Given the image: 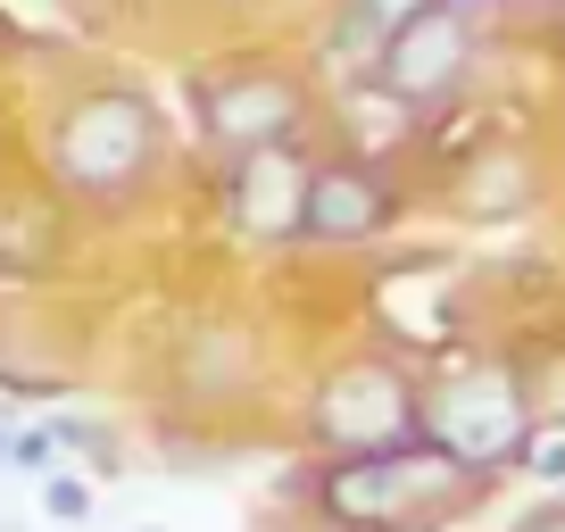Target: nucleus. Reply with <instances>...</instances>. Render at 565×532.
<instances>
[{
	"mask_svg": "<svg viewBox=\"0 0 565 532\" xmlns=\"http://www.w3.org/2000/svg\"><path fill=\"white\" fill-rule=\"evenodd\" d=\"M482 491H491V475L458 466L433 441L308 466V508H317V524H341V532H441L466 508H482Z\"/></svg>",
	"mask_w": 565,
	"mask_h": 532,
	"instance_id": "obj_1",
	"label": "nucleus"
},
{
	"mask_svg": "<svg viewBox=\"0 0 565 532\" xmlns=\"http://www.w3.org/2000/svg\"><path fill=\"white\" fill-rule=\"evenodd\" d=\"M532 433H541V408H532L524 366H508V358H458L441 383H424V441L491 482L524 475Z\"/></svg>",
	"mask_w": 565,
	"mask_h": 532,
	"instance_id": "obj_2",
	"label": "nucleus"
},
{
	"mask_svg": "<svg viewBox=\"0 0 565 532\" xmlns=\"http://www.w3.org/2000/svg\"><path fill=\"white\" fill-rule=\"evenodd\" d=\"M308 441L324 458H366V449L424 441V383L399 358H341L308 391Z\"/></svg>",
	"mask_w": 565,
	"mask_h": 532,
	"instance_id": "obj_3",
	"label": "nucleus"
},
{
	"mask_svg": "<svg viewBox=\"0 0 565 532\" xmlns=\"http://www.w3.org/2000/svg\"><path fill=\"white\" fill-rule=\"evenodd\" d=\"M475 58H482V0H407L383 25L374 84L399 92L407 108H441L466 92Z\"/></svg>",
	"mask_w": 565,
	"mask_h": 532,
	"instance_id": "obj_4",
	"label": "nucleus"
},
{
	"mask_svg": "<svg viewBox=\"0 0 565 532\" xmlns=\"http://www.w3.org/2000/svg\"><path fill=\"white\" fill-rule=\"evenodd\" d=\"M150 159H159V117L134 92H92V100H75L51 125V175L84 200L134 192L150 175Z\"/></svg>",
	"mask_w": 565,
	"mask_h": 532,
	"instance_id": "obj_5",
	"label": "nucleus"
},
{
	"mask_svg": "<svg viewBox=\"0 0 565 532\" xmlns=\"http://www.w3.org/2000/svg\"><path fill=\"white\" fill-rule=\"evenodd\" d=\"M200 125H209L216 150H275V142H300L308 125V92L291 84L282 67H225L200 84Z\"/></svg>",
	"mask_w": 565,
	"mask_h": 532,
	"instance_id": "obj_6",
	"label": "nucleus"
},
{
	"mask_svg": "<svg viewBox=\"0 0 565 532\" xmlns=\"http://www.w3.org/2000/svg\"><path fill=\"white\" fill-rule=\"evenodd\" d=\"M308 183H317V167L300 159V142L242 150L225 175V209L249 242H300L308 233Z\"/></svg>",
	"mask_w": 565,
	"mask_h": 532,
	"instance_id": "obj_7",
	"label": "nucleus"
},
{
	"mask_svg": "<svg viewBox=\"0 0 565 532\" xmlns=\"http://www.w3.org/2000/svg\"><path fill=\"white\" fill-rule=\"evenodd\" d=\"M399 216V183L374 159H317V183H308V233L300 242L324 249H358Z\"/></svg>",
	"mask_w": 565,
	"mask_h": 532,
	"instance_id": "obj_8",
	"label": "nucleus"
},
{
	"mask_svg": "<svg viewBox=\"0 0 565 532\" xmlns=\"http://www.w3.org/2000/svg\"><path fill=\"white\" fill-rule=\"evenodd\" d=\"M58 441H51V425H18V416L0 408V466H9V475H25V482H51L58 475Z\"/></svg>",
	"mask_w": 565,
	"mask_h": 532,
	"instance_id": "obj_9",
	"label": "nucleus"
},
{
	"mask_svg": "<svg viewBox=\"0 0 565 532\" xmlns=\"http://www.w3.org/2000/svg\"><path fill=\"white\" fill-rule=\"evenodd\" d=\"M51 441L58 449H75V458H92V475H125V449H117V433L108 425H92V416H51Z\"/></svg>",
	"mask_w": 565,
	"mask_h": 532,
	"instance_id": "obj_10",
	"label": "nucleus"
},
{
	"mask_svg": "<svg viewBox=\"0 0 565 532\" xmlns=\"http://www.w3.org/2000/svg\"><path fill=\"white\" fill-rule=\"evenodd\" d=\"M34 491H42V515H51V524H92V499H100L92 475H67V466H58L51 482H34Z\"/></svg>",
	"mask_w": 565,
	"mask_h": 532,
	"instance_id": "obj_11",
	"label": "nucleus"
},
{
	"mask_svg": "<svg viewBox=\"0 0 565 532\" xmlns=\"http://www.w3.org/2000/svg\"><path fill=\"white\" fill-rule=\"evenodd\" d=\"M524 475L541 482V491H565V425H541L524 449Z\"/></svg>",
	"mask_w": 565,
	"mask_h": 532,
	"instance_id": "obj_12",
	"label": "nucleus"
},
{
	"mask_svg": "<svg viewBox=\"0 0 565 532\" xmlns=\"http://www.w3.org/2000/svg\"><path fill=\"white\" fill-rule=\"evenodd\" d=\"M515 532H565V491H557V499H541L532 515H515Z\"/></svg>",
	"mask_w": 565,
	"mask_h": 532,
	"instance_id": "obj_13",
	"label": "nucleus"
},
{
	"mask_svg": "<svg viewBox=\"0 0 565 532\" xmlns=\"http://www.w3.org/2000/svg\"><path fill=\"white\" fill-rule=\"evenodd\" d=\"M0 532H25V524H0Z\"/></svg>",
	"mask_w": 565,
	"mask_h": 532,
	"instance_id": "obj_14",
	"label": "nucleus"
},
{
	"mask_svg": "<svg viewBox=\"0 0 565 532\" xmlns=\"http://www.w3.org/2000/svg\"><path fill=\"white\" fill-rule=\"evenodd\" d=\"M134 532H159V524H134Z\"/></svg>",
	"mask_w": 565,
	"mask_h": 532,
	"instance_id": "obj_15",
	"label": "nucleus"
},
{
	"mask_svg": "<svg viewBox=\"0 0 565 532\" xmlns=\"http://www.w3.org/2000/svg\"><path fill=\"white\" fill-rule=\"evenodd\" d=\"M0 275H9V258H0Z\"/></svg>",
	"mask_w": 565,
	"mask_h": 532,
	"instance_id": "obj_16",
	"label": "nucleus"
}]
</instances>
